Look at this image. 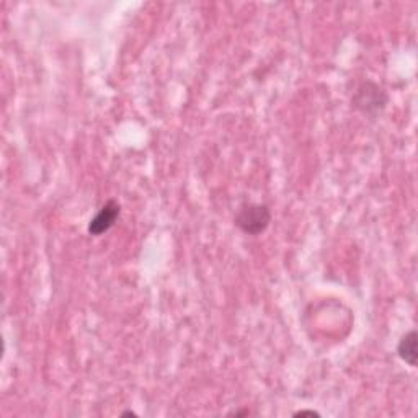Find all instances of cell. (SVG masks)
Listing matches in <instances>:
<instances>
[{
  "label": "cell",
  "mask_w": 418,
  "mask_h": 418,
  "mask_svg": "<svg viewBox=\"0 0 418 418\" xmlns=\"http://www.w3.org/2000/svg\"><path fill=\"white\" fill-rule=\"evenodd\" d=\"M387 103H389V95L382 85L374 80L361 82L351 97L353 108L369 119H376L386 110Z\"/></svg>",
  "instance_id": "6da1fadb"
},
{
  "label": "cell",
  "mask_w": 418,
  "mask_h": 418,
  "mask_svg": "<svg viewBox=\"0 0 418 418\" xmlns=\"http://www.w3.org/2000/svg\"><path fill=\"white\" fill-rule=\"evenodd\" d=\"M271 222V211L260 202H245L235 214V226L247 235H260Z\"/></svg>",
  "instance_id": "7a4b0ae2"
},
{
  "label": "cell",
  "mask_w": 418,
  "mask_h": 418,
  "mask_svg": "<svg viewBox=\"0 0 418 418\" xmlns=\"http://www.w3.org/2000/svg\"><path fill=\"white\" fill-rule=\"evenodd\" d=\"M119 214H121V206H119V202L115 200L106 201L105 205L102 206V209L90 219L89 234L102 235L105 234V232H108L111 227L115 226Z\"/></svg>",
  "instance_id": "3957f363"
},
{
  "label": "cell",
  "mask_w": 418,
  "mask_h": 418,
  "mask_svg": "<svg viewBox=\"0 0 418 418\" xmlns=\"http://www.w3.org/2000/svg\"><path fill=\"white\" fill-rule=\"evenodd\" d=\"M418 335L415 330L407 332L397 345V355L404 363H407L410 368L417 366V358H418Z\"/></svg>",
  "instance_id": "277c9868"
},
{
  "label": "cell",
  "mask_w": 418,
  "mask_h": 418,
  "mask_svg": "<svg viewBox=\"0 0 418 418\" xmlns=\"http://www.w3.org/2000/svg\"><path fill=\"white\" fill-rule=\"evenodd\" d=\"M292 417L294 418H304V417H321V413L316 412V410H299V412H294L292 413Z\"/></svg>",
  "instance_id": "5b68a950"
},
{
  "label": "cell",
  "mask_w": 418,
  "mask_h": 418,
  "mask_svg": "<svg viewBox=\"0 0 418 418\" xmlns=\"http://www.w3.org/2000/svg\"><path fill=\"white\" fill-rule=\"evenodd\" d=\"M244 415H250L248 410H242V412H232L229 413V417H244Z\"/></svg>",
  "instance_id": "8992f818"
},
{
  "label": "cell",
  "mask_w": 418,
  "mask_h": 418,
  "mask_svg": "<svg viewBox=\"0 0 418 418\" xmlns=\"http://www.w3.org/2000/svg\"><path fill=\"white\" fill-rule=\"evenodd\" d=\"M121 417H135V418H137V413L132 412V410H124L121 413Z\"/></svg>",
  "instance_id": "52a82bcc"
}]
</instances>
